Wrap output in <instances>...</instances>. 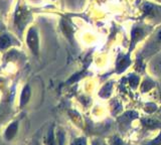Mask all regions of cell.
<instances>
[{
	"label": "cell",
	"mask_w": 161,
	"mask_h": 145,
	"mask_svg": "<svg viewBox=\"0 0 161 145\" xmlns=\"http://www.w3.org/2000/svg\"><path fill=\"white\" fill-rule=\"evenodd\" d=\"M27 43L30 47V49L36 54L38 52V42H37V36H36V32L33 28H31L28 32V36H27Z\"/></svg>",
	"instance_id": "cell-1"
},
{
	"label": "cell",
	"mask_w": 161,
	"mask_h": 145,
	"mask_svg": "<svg viewBox=\"0 0 161 145\" xmlns=\"http://www.w3.org/2000/svg\"><path fill=\"white\" fill-rule=\"evenodd\" d=\"M17 128H18V123L16 121L12 122L11 124H10L9 126L6 128V130H5V133H4L5 139H6V140L13 139V137L17 133Z\"/></svg>",
	"instance_id": "cell-2"
},
{
	"label": "cell",
	"mask_w": 161,
	"mask_h": 145,
	"mask_svg": "<svg viewBox=\"0 0 161 145\" xmlns=\"http://www.w3.org/2000/svg\"><path fill=\"white\" fill-rule=\"evenodd\" d=\"M30 97V89L29 86H25V88L23 89V91L21 93V97H20V106H24L25 104L28 102Z\"/></svg>",
	"instance_id": "cell-3"
},
{
	"label": "cell",
	"mask_w": 161,
	"mask_h": 145,
	"mask_svg": "<svg viewBox=\"0 0 161 145\" xmlns=\"http://www.w3.org/2000/svg\"><path fill=\"white\" fill-rule=\"evenodd\" d=\"M25 17H26V13H25L23 10H18V12L16 13V17H15V22L18 26H23L25 25Z\"/></svg>",
	"instance_id": "cell-4"
},
{
	"label": "cell",
	"mask_w": 161,
	"mask_h": 145,
	"mask_svg": "<svg viewBox=\"0 0 161 145\" xmlns=\"http://www.w3.org/2000/svg\"><path fill=\"white\" fill-rule=\"evenodd\" d=\"M10 46V39L7 36H2L0 37V48L4 49Z\"/></svg>",
	"instance_id": "cell-5"
},
{
	"label": "cell",
	"mask_w": 161,
	"mask_h": 145,
	"mask_svg": "<svg viewBox=\"0 0 161 145\" xmlns=\"http://www.w3.org/2000/svg\"><path fill=\"white\" fill-rule=\"evenodd\" d=\"M47 145H54V136H53V129L49 130L47 137Z\"/></svg>",
	"instance_id": "cell-6"
},
{
	"label": "cell",
	"mask_w": 161,
	"mask_h": 145,
	"mask_svg": "<svg viewBox=\"0 0 161 145\" xmlns=\"http://www.w3.org/2000/svg\"><path fill=\"white\" fill-rule=\"evenodd\" d=\"M72 145H86V141L83 138H79V139H75L72 143Z\"/></svg>",
	"instance_id": "cell-7"
},
{
	"label": "cell",
	"mask_w": 161,
	"mask_h": 145,
	"mask_svg": "<svg viewBox=\"0 0 161 145\" xmlns=\"http://www.w3.org/2000/svg\"><path fill=\"white\" fill-rule=\"evenodd\" d=\"M93 145H103V144L101 143L100 141H95V142L93 143Z\"/></svg>",
	"instance_id": "cell-8"
},
{
	"label": "cell",
	"mask_w": 161,
	"mask_h": 145,
	"mask_svg": "<svg viewBox=\"0 0 161 145\" xmlns=\"http://www.w3.org/2000/svg\"><path fill=\"white\" fill-rule=\"evenodd\" d=\"M156 1H157V0H156ZM158 1H161V0H158Z\"/></svg>",
	"instance_id": "cell-9"
}]
</instances>
